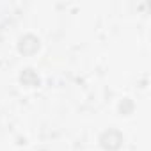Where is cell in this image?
<instances>
[{
    "label": "cell",
    "mask_w": 151,
    "mask_h": 151,
    "mask_svg": "<svg viewBox=\"0 0 151 151\" xmlns=\"http://www.w3.org/2000/svg\"><path fill=\"white\" fill-rule=\"evenodd\" d=\"M100 144L103 149H109V151H116L121 147L123 144V135L117 132V130H107L101 133L100 137Z\"/></svg>",
    "instance_id": "obj_1"
},
{
    "label": "cell",
    "mask_w": 151,
    "mask_h": 151,
    "mask_svg": "<svg viewBox=\"0 0 151 151\" xmlns=\"http://www.w3.org/2000/svg\"><path fill=\"white\" fill-rule=\"evenodd\" d=\"M18 50H20L23 55H32V53H36V52L39 50V39H37L36 36H32V34H27V36H23V37L20 39Z\"/></svg>",
    "instance_id": "obj_2"
},
{
    "label": "cell",
    "mask_w": 151,
    "mask_h": 151,
    "mask_svg": "<svg viewBox=\"0 0 151 151\" xmlns=\"http://www.w3.org/2000/svg\"><path fill=\"white\" fill-rule=\"evenodd\" d=\"M20 80H22V84L27 86V87H36V86H39V77L34 73V69H30V68L23 69V73L20 75Z\"/></svg>",
    "instance_id": "obj_3"
}]
</instances>
